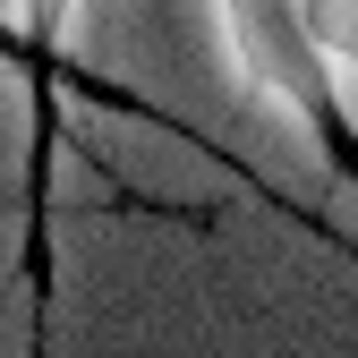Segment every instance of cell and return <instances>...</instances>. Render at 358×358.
Segmentation results:
<instances>
[{
    "mask_svg": "<svg viewBox=\"0 0 358 358\" xmlns=\"http://www.w3.org/2000/svg\"><path fill=\"white\" fill-rule=\"evenodd\" d=\"M222 34H231V60L256 85V103H273L290 128H333V60L324 43L307 34L299 0H222Z\"/></svg>",
    "mask_w": 358,
    "mask_h": 358,
    "instance_id": "cell-1",
    "label": "cell"
},
{
    "mask_svg": "<svg viewBox=\"0 0 358 358\" xmlns=\"http://www.w3.org/2000/svg\"><path fill=\"white\" fill-rule=\"evenodd\" d=\"M299 17H307V34L324 43L333 69H358V0H299Z\"/></svg>",
    "mask_w": 358,
    "mask_h": 358,
    "instance_id": "cell-2",
    "label": "cell"
},
{
    "mask_svg": "<svg viewBox=\"0 0 358 358\" xmlns=\"http://www.w3.org/2000/svg\"><path fill=\"white\" fill-rule=\"evenodd\" d=\"M69 9H77V0H26V17H34V26H60Z\"/></svg>",
    "mask_w": 358,
    "mask_h": 358,
    "instance_id": "cell-3",
    "label": "cell"
}]
</instances>
